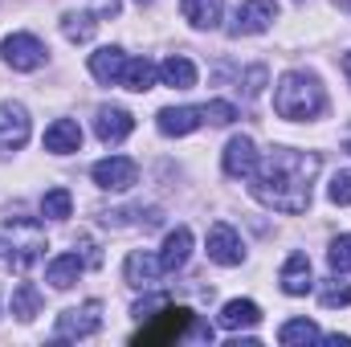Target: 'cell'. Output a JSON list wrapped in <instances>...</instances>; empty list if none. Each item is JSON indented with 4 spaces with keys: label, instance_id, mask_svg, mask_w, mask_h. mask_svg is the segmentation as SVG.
<instances>
[{
    "label": "cell",
    "instance_id": "cell-30",
    "mask_svg": "<svg viewBox=\"0 0 351 347\" xmlns=\"http://www.w3.org/2000/svg\"><path fill=\"white\" fill-rule=\"evenodd\" d=\"M327 261H331V270H335V274H351V233H343V237H335V241H331Z\"/></svg>",
    "mask_w": 351,
    "mask_h": 347
},
{
    "label": "cell",
    "instance_id": "cell-7",
    "mask_svg": "<svg viewBox=\"0 0 351 347\" xmlns=\"http://www.w3.org/2000/svg\"><path fill=\"white\" fill-rule=\"evenodd\" d=\"M29 143V110L21 102H0V156H12Z\"/></svg>",
    "mask_w": 351,
    "mask_h": 347
},
{
    "label": "cell",
    "instance_id": "cell-18",
    "mask_svg": "<svg viewBox=\"0 0 351 347\" xmlns=\"http://www.w3.org/2000/svg\"><path fill=\"white\" fill-rule=\"evenodd\" d=\"M180 12L192 29H217L225 16V0H180Z\"/></svg>",
    "mask_w": 351,
    "mask_h": 347
},
{
    "label": "cell",
    "instance_id": "cell-24",
    "mask_svg": "<svg viewBox=\"0 0 351 347\" xmlns=\"http://www.w3.org/2000/svg\"><path fill=\"white\" fill-rule=\"evenodd\" d=\"M12 315H16L21 323H33V319L41 315V290H37L33 282H21V286L12 290Z\"/></svg>",
    "mask_w": 351,
    "mask_h": 347
},
{
    "label": "cell",
    "instance_id": "cell-10",
    "mask_svg": "<svg viewBox=\"0 0 351 347\" xmlns=\"http://www.w3.org/2000/svg\"><path fill=\"white\" fill-rule=\"evenodd\" d=\"M208 258L217 261V265H241L245 261V246H241V237H237V229L233 225H213L208 229Z\"/></svg>",
    "mask_w": 351,
    "mask_h": 347
},
{
    "label": "cell",
    "instance_id": "cell-2",
    "mask_svg": "<svg viewBox=\"0 0 351 347\" xmlns=\"http://www.w3.org/2000/svg\"><path fill=\"white\" fill-rule=\"evenodd\" d=\"M274 110L282 119H294V123H306V119H319L327 110V94L319 86L315 74L306 70H290L282 74V82L274 90Z\"/></svg>",
    "mask_w": 351,
    "mask_h": 347
},
{
    "label": "cell",
    "instance_id": "cell-12",
    "mask_svg": "<svg viewBox=\"0 0 351 347\" xmlns=\"http://www.w3.org/2000/svg\"><path fill=\"white\" fill-rule=\"evenodd\" d=\"M258 147H254V139H245V135H237V139H229V147H225V172L233 176V180H250V176L258 172Z\"/></svg>",
    "mask_w": 351,
    "mask_h": 347
},
{
    "label": "cell",
    "instance_id": "cell-14",
    "mask_svg": "<svg viewBox=\"0 0 351 347\" xmlns=\"http://www.w3.org/2000/svg\"><path fill=\"white\" fill-rule=\"evenodd\" d=\"M192 258V229L188 225H176L172 233L164 237V250H160V265H164V274H176V270H184Z\"/></svg>",
    "mask_w": 351,
    "mask_h": 347
},
{
    "label": "cell",
    "instance_id": "cell-31",
    "mask_svg": "<svg viewBox=\"0 0 351 347\" xmlns=\"http://www.w3.org/2000/svg\"><path fill=\"white\" fill-rule=\"evenodd\" d=\"M327 196H331V204H351V172H335L331 180V188H327Z\"/></svg>",
    "mask_w": 351,
    "mask_h": 347
},
{
    "label": "cell",
    "instance_id": "cell-29",
    "mask_svg": "<svg viewBox=\"0 0 351 347\" xmlns=\"http://www.w3.org/2000/svg\"><path fill=\"white\" fill-rule=\"evenodd\" d=\"M200 115H204V123H213V127H229V123L237 119V106L225 102V98H213V102L200 106Z\"/></svg>",
    "mask_w": 351,
    "mask_h": 347
},
{
    "label": "cell",
    "instance_id": "cell-6",
    "mask_svg": "<svg viewBox=\"0 0 351 347\" xmlns=\"http://www.w3.org/2000/svg\"><path fill=\"white\" fill-rule=\"evenodd\" d=\"M0 53H4L8 70H21V74H33V70L45 66V45H41L33 33H12V37H4Z\"/></svg>",
    "mask_w": 351,
    "mask_h": 347
},
{
    "label": "cell",
    "instance_id": "cell-9",
    "mask_svg": "<svg viewBox=\"0 0 351 347\" xmlns=\"http://www.w3.org/2000/svg\"><path fill=\"white\" fill-rule=\"evenodd\" d=\"M90 176H94V184L106 188V192H127V188H135L139 168H135V160H127V156H110V160H98Z\"/></svg>",
    "mask_w": 351,
    "mask_h": 347
},
{
    "label": "cell",
    "instance_id": "cell-5",
    "mask_svg": "<svg viewBox=\"0 0 351 347\" xmlns=\"http://www.w3.org/2000/svg\"><path fill=\"white\" fill-rule=\"evenodd\" d=\"M102 331V302L98 298H90L82 307H70V311H62L58 315V344H66V339H90V335H98Z\"/></svg>",
    "mask_w": 351,
    "mask_h": 347
},
{
    "label": "cell",
    "instance_id": "cell-17",
    "mask_svg": "<svg viewBox=\"0 0 351 347\" xmlns=\"http://www.w3.org/2000/svg\"><path fill=\"white\" fill-rule=\"evenodd\" d=\"M82 147V127L74 123V119H58V123H49V131H45V152H53V156H70V152H78Z\"/></svg>",
    "mask_w": 351,
    "mask_h": 347
},
{
    "label": "cell",
    "instance_id": "cell-37",
    "mask_svg": "<svg viewBox=\"0 0 351 347\" xmlns=\"http://www.w3.org/2000/svg\"><path fill=\"white\" fill-rule=\"evenodd\" d=\"M348 152H351V139H348Z\"/></svg>",
    "mask_w": 351,
    "mask_h": 347
},
{
    "label": "cell",
    "instance_id": "cell-11",
    "mask_svg": "<svg viewBox=\"0 0 351 347\" xmlns=\"http://www.w3.org/2000/svg\"><path fill=\"white\" fill-rule=\"evenodd\" d=\"M131 131H135V115H131V110H123V106H98V115H94V135H98L102 143H123Z\"/></svg>",
    "mask_w": 351,
    "mask_h": 347
},
{
    "label": "cell",
    "instance_id": "cell-21",
    "mask_svg": "<svg viewBox=\"0 0 351 347\" xmlns=\"http://www.w3.org/2000/svg\"><path fill=\"white\" fill-rule=\"evenodd\" d=\"M262 323V307L250 298H233L221 307V327L225 331H241V327H258Z\"/></svg>",
    "mask_w": 351,
    "mask_h": 347
},
{
    "label": "cell",
    "instance_id": "cell-22",
    "mask_svg": "<svg viewBox=\"0 0 351 347\" xmlns=\"http://www.w3.org/2000/svg\"><path fill=\"white\" fill-rule=\"evenodd\" d=\"M160 82L172 90H192L196 86V66L184 58V53H172L164 66H160Z\"/></svg>",
    "mask_w": 351,
    "mask_h": 347
},
{
    "label": "cell",
    "instance_id": "cell-36",
    "mask_svg": "<svg viewBox=\"0 0 351 347\" xmlns=\"http://www.w3.org/2000/svg\"><path fill=\"white\" fill-rule=\"evenodd\" d=\"M135 4H152V0H135Z\"/></svg>",
    "mask_w": 351,
    "mask_h": 347
},
{
    "label": "cell",
    "instance_id": "cell-25",
    "mask_svg": "<svg viewBox=\"0 0 351 347\" xmlns=\"http://www.w3.org/2000/svg\"><path fill=\"white\" fill-rule=\"evenodd\" d=\"M94 29H98V16H94V12H66V16H62V33H66V41H74V45L90 41Z\"/></svg>",
    "mask_w": 351,
    "mask_h": 347
},
{
    "label": "cell",
    "instance_id": "cell-4",
    "mask_svg": "<svg viewBox=\"0 0 351 347\" xmlns=\"http://www.w3.org/2000/svg\"><path fill=\"white\" fill-rule=\"evenodd\" d=\"M192 319H196V315H192L188 307H164V315H156V323H147L143 331H135V335H131V344H135V347L180 344V339L188 335Z\"/></svg>",
    "mask_w": 351,
    "mask_h": 347
},
{
    "label": "cell",
    "instance_id": "cell-13",
    "mask_svg": "<svg viewBox=\"0 0 351 347\" xmlns=\"http://www.w3.org/2000/svg\"><path fill=\"white\" fill-rule=\"evenodd\" d=\"M123 70H127V53L119 45H102L98 53H90V74L102 86H119L123 82Z\"/></svg>",
    "mask_w": 351,
    "mask_h": 347
},
{
    "label": "cell",
    "instance_id": "cell-23",
    "mask_svg": "<svg viewBox=\"0 0 351 347\" xmlns=\"http://www.w3.org/2000/svg\"><path fill=\"white\" fill-rule=\"evenodd\" d=\"M156 78H160V70L147 62V58H127V70H123V82L119 86H127V90H135V94H143V90H152L156 86Z\"/></svg>",
    "mask_w": 351,
    "mask_h": 347
},
{
    "label": "cell",
    "instance_id": "cell-26",
    "mask_svg": "<svg viewBox=\"0 0 351 347\" xmlns=\"http://www.w3.org/2000/svg\"><path fill=\"white\" fill-rule=\"evenodd\" d=\"M315 339H323V331H319L311 319H290V323H282V331H278V344H286V347L315 344Z\"/></svg>",
    "mask_w": 351,
    "mask_h": 347
},
{
    "label": "cell",
    "instance_id": "cell-16",
    "mask_svg": "<svg viewBox=\"0 0 351 347\" xmlns=\"http://www.w3.org/2000/svg\"><path fill=\"white\" fill-rule=\"evenodd\" d=\"M204 123V115H200V106H164L160 115H156V127L164 131V135H192L196 127Z\"/></svg>",
    "mask_w": 351,
    "mask_h": 347
},
{
    "label": "cell",
    "instance_id": "cell-35",
    "mask_svg": "<svg viewBox=\"0 0 351 347\" xmlns=\"http://www.w3.org/2000/svg\"><path fill=\"white\" fill-rule=\"evenodd\" d=\"M335 8H343V12H351V0H335Z\"/></svg>",
    "mask_w": 351,
    "mask_h": 347
},
{
    "label": "cell",
    "instance_id": "cell-34",
    "mask_svg": "<svg viewBox=\"0 0 351 347\" xmlns=\"http://www.w3.org/2000/svg\"><path fill=\"white\" fill-rule=\"evenodd\" d=\"M343 74H348V82H351V53L343 58Z\"/></svg>",
    "mask_w": 351,
    "mask_h": 347
},
{
    "label": "cell",
    "instance_id": "cell-8",
    "mask_svg": "<svg viewBox=\"0 0 351 347\" xmlns=\"http://www.w3.org/2000/svg\"><path fill=\"white\" fill-rule=\"evenodd\" d=\"M278 21V4L274 0H245L237 8V21L229 25V37H258Z\"/></svg>",
    "mask_w": 351,
    "mask_h": 347
},
{
    "label": "cell",
    "instance_id": "cell-28",
    "mask_svg": "<svg viewBox=\"0 0 351 347\" xmlns=\"http://www.w3.org/2000/svg\"><path fill=\"white\" fill-rule=\"evenodd\" d=\"M319 302H323L327 311H335V307H351V286L348 282H339V278H327V282L319 286Z\"/></svg>",
    "mask_w": 351,
    "mask_h": 347
},
{
    "label": "cell",
    "instance_id": "cell-1",
    "mask_svg": "<svg viewBox=\"0 0 351 347\" xmlns=\"http://www.w3.org/2000/svg\"><path fill=\"white\" fill-rule=\"evenodd\" d=\"M319 176V156L315 152H290V147H274L269 160L258 164V172L250 176V192L254 200L274 208V213H306L311 208V180Z\"/></svg>",
    "mask_w": 351,
    "mask_h": 347
},
{
    "label": "cell",
    "instance_id": "cell-27",
    "mask_svg": "<svg viewBox=\"0 0 351 347\" xmlns=\"http://www.w3.org/2000/svg\"><path fill=\"white\" fill-rule=\"evenodd\" d=\"M74 213V196L66 192V188H49L45 196H41V217H49V221H66Z\"/></svg>",
    "mask_w": 351,
    "mask_h": 347
},
{
    "label": "cell",
    "instance_id": "cell-3",
    "mask_svg": "<svg viewBox=\"0 0 351 347\" xmlns=\"http://www.w3.org/2000/svg\"><path fill=\"white\" fill-rule=\"evenodd\" d=\"M4 233H8V241H0L4 246V261L16 270V274H25L33 261L41 258V250H45V233H41V225L33 221V217H4Z\"/></svg>",
    "mask_w": 351,
    "mask_h": 347
},
{
    "label": "cell",
    "instance_id": "cell-19",
    "mask_svg": "<svg viewBox=\"0 0 351 347\" xmlns=\"http://www.w3.org/2000/svg\"><path fill=\"white\" fill-rule=\"evenodd\" d=\"M82 270H86V261L78 258V254H58V258L45 265V282H49L53 290H70V286L82 278Z\"/></svg>",
    "mask_w": 351,
    "mask_h": 347
},
{
    "label": "cell",
    "instance_id": "cell-32",
    "mask_svg": "<svg viewBox=\"0 0 351 347\" xmlns=\"http://www.w3.org/2000/svg\"><path fill=\"white\" fill-rule=\"evenodd\" d=\"M265 86V66H254L250 74H245V98H258Z\"/></svg>",
    "mask_w": 351,
    "mask_h": 347
},
{
    "label": "cell",
    "instance_id": "cell-20",
    "mask_svg": "<svg viewBox=\"0 0 351 347\" xmlns=\"http://www.w3.org/2000/svg\"><path fill=\"white\" fill-rule=\"evenodd\" d=\"M160 274H164V265H160V258H152L147 250H135V254H127V261H123V278L131 286H152Z\"/></svg>",
    "mask_w": 351,
    "mask_h": 347
},
{
    "label": "cell",
    "instance_id": "cell-15",
    "mask_svg": "<svg viewBox=\"0 0 351 347\" xmlns=\"http://www.w3.org/2000/svg\"><path fill=\"white\" fill-rule=\"evenodd\" d=\"M278 282H282V290H286L290 298H302V294L315 286L311 258H306V254H290V258H286V265H282V274H278Z\"/></svg>",
    "mask_w": 351,
    "mask_h": 347
},
{
    "label": "cell",
    "instance_id": "cell-33",
    "mask_svg": "<svg viewBox=\"0 0 351 347\" xmlns=\"http://www.w3.org/2000/svg\"><path fill=\"white\" fill-rule=\"evenodd\" d=\"M94 16H119V0H94Z\"/></svg>",
    "mask_w": 351,
    "mask_h": 347
}]
</instances>
